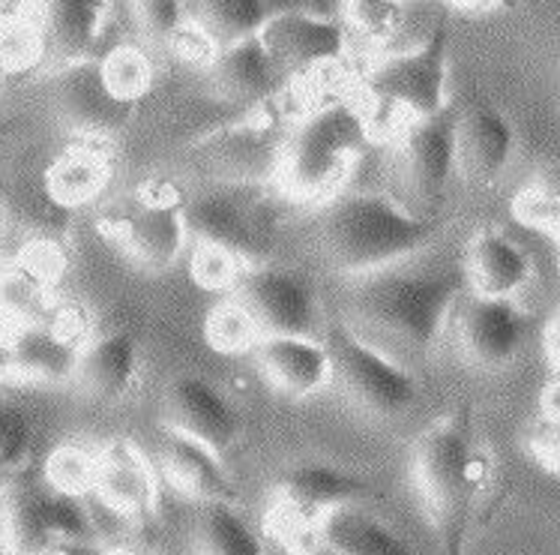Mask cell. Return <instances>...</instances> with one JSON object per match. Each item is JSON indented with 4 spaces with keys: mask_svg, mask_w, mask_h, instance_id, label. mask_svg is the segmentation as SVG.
<instances>
[{
    "mask_svg": "<svg viewBox=\"0 0 560 555\" xmlns=\"http://www.w3.org/2000/svg\"><path fill=\"white\" fill-rule=\"evenodd\" d=\"M465 262L450 265H389L357 277L348 307L357 324L393 343L429 355L444 331L446 315L468 289Z\"/></svg>",
    "mask_w": 560,
    "mask_h": 555,
    "instance_id": "6da1fadb",
    "label": "cell"
},
{
    "mask_svg": "<svg viewBox=\"0 0 560 555\" xmlns=\"http://www.w3.org/2000/svg\"><path fill=\"white\" fill-rule=\"evenodd\" d=\"M441 232V220L405 208L381 193H351L336 198L324 217L320 234L332 265L351 277L408 262L423 253Z\"/></svg>",
    "mask_w": 560,
    "mask_h": 555,
    "instance_id": "7a4b0ae2",
    "label": "cell"
},
{
    "mask_svg": "<svg viewBox=\"0 0 560 555\" xmlns=\"http://www.w3.org/2000/svg\"><path fill=\"white\" fill-rule=\"evenodd\" d=\"M489 481V463L477 451L468 417L438 420L417 444V484L446 555H462L474 498Z\"/></svg>",
    "mask_w": 560,
    "mask_h": 555,
    "instance_id": "3957f363",
    "label": "cell"
},
{
    "mask_svg": "<svg viewBox=\"0 0 560 555\" xmlns=\"http://www.w3.org/2000/svg\"><path fill=\"white\" fill-rule=\"evenodd\" d=\"M375 124L366 108L354 103H320L303 117L282 153V184L291 196H332L354 172Z\"/></svg>",
    "mask_w": 560,
    "mask_h": 555,
    "instance_id": "277c9868",
    "label": "cell"
},
{
    "mask_svg": "<svg viewBox=\"0 0 560 555\" xmlns=\"http://www.w3.org/2000/svg\"><path fill=\"white\" fill-rule=\"evenodd\" d=\"M450 79V22L438 19L420 46L405 55L377 63L366 79V91L375 105L405 117V124L438 115L446 100Z\"/></svg>",
    "mask_w": 560,
    "mask_h": 555,
    "instance_id": "5b68a950",
    "label": "cell"
},
{
    "mask_svg": "<svg viewBox=\"0 0 560 555\" xmlns=\"http://www.w3.org/2000/svg\"><path fill=\"white\" fill-rule=\"evenodd\" d=\"M332 372L348 388V394L377 417H399L411 412L420 388L399 360L360 334L351 324H332L327 331Z\"/></svg>",
    "mask_w": 560,
    "mask_h": 555,
    "instance_id": "8992f818",
    "label": "cell"
},
{
    "mask_svg": "<svg viewBox=\"0 0 560 555\" xmlns=\"http://www.w3.org/2000/svg\"><path fill=\"white\" fill-rule=\"evenodd\" d=\"M237 301L258 322L264 336H315L320 324L318 289L306 270L282 265H249L237 279Z\"/></svg>",
    "mask_w": 560,
    "mask_h": 555,
    "instance_id": "52a82bcc",
    "label": "cell"
},
{
    "mask_svg": "<svg viewBox=\"0 0 560 555\" xmlns=\"http://www.w3.org/2000/svg\"><path fill=\"white\" fill-rule=\"evenodd\" d=\"M186 222L198 243H213L243 265H258L267 250L264 198L255 186L229 184L207 189L186 205Z\"/></svg>",
    "mask_w": 560,
    "mask_h": 555,
    "instance_id": "ba28073f",
    "label": "cell"
},
{
    "mask_svg": "<svg viewBox=\"0 0 560 555\" xmlns=\"http://www.w3.org/2000/svg\"><path fill=\"white\" fill-rule=\"evenodd\" d=\"M458 117H462V108L450 103L438 115L411 120L401 129V177L413 205L429 217H435V210L441 208L453 169L458 165Z\"/></svg>",
    "mask_w": 560,
    "mask_h": 555,
    "instance_id": "9c48e42d",
    "label": "cell"
},
{
    "mask_svg": "<svg viewBox=\"0 0 560 555\" xmlns=\"http://www.w3.org/2000/svg\"><path fill=\"white\" fill-rule=\"evenodd\" d=\"M258 36L282 72L324 70L348 55L345 24L310 12H276Z\"/></svg>",
    "mask_w": 560,
    "mask_h": 555,
    "instance_id": "30bf717a",
    "label": "cell"
},
{
    "mask_svg": "<svg viewBox=\"0 0 560 555\" xmlns=\"http://www.w3.org/2000/svg\"><path fill=\"white\" fill-rule=\"evenodd\" d=\"M530 327V315L513 298L489 294H474L458 319V336L468 358L492 370L513 363L522 355Z\"/></svg>",
    "mask_w": 560,
    "mask_h": 555,
    "instance_id": "8fae6325",
    "label": "cell"
},
{
    "mask_svg": "<svg viewBox=\"0 0 560 555\" xmlns=\"http://www.w3.org/2000/svg\"><path fill=\"white\" fill-rule=\"evenodd\" d=\"M96 489L105 510L126 522H148L160 510V484L153 469L132 441H108L100 448Z\"/></svg>",
    "mask_w": 560,
    "mask_h": 555,
    "instance_id": "7c38bea8",
    "label": "cell"
},
{
    "mask_svg": "<svg viewBox=\"0 0 560 555\" xmlns=\"http://www.w3.org/2000/svg\"><path fill=\"white\" fill-rule=\"evenodd\" d=\"M55 100L63 120L88 139H112L124 127L129 108L105 88L103 70L93 60L67 63L55 81Z\"/></svg>",
    "mask_w": 560,
    "mask_h": 555,
    "instance_id": "4fadbf2b",
    "label": "cell"
},
{
    "mask_svg": "<svg viewBox=\"0 0 560 555\" xmlns=\"http://www.w3.org/2000/svg\"><path fill=\"white\" fill-rule=\"evenodd\" d=\"M369 493H372V484L357 472L330 463H303L294 465L279 484L276 508L306 522H320L324 513L342 505H357Z\"/></svg>",
    "mask_w": 560,
    "mask_h": 555,
    "instance_id": "5bb4252c",
    "label": "cell"
},
{
    "mask_svg": "<svg viewBox=\"0 0 560 555\" xmlns=\"http://www.w3.org/2000/svg\"><path fill=\"white\" fill-rule=\"evenodd\" d=\"M172 427L205 441L213 451H229L241 439V415L217 384L201 375H177L168 388Z\"/></svg>",
    "mask_w": 560,
    "mask_h": 555,
    "instance_id": "9a60e30c",
    "label": "cell"
},
{
    "mask_svg": "<svg viewBox=\"0 0 560 555\" xmlns=\"http://www.w3.org/2000/svg\"><path fill=\"white\" fill-rule=\"evenodd\" d=\"M189 234L186 205H177L174 198H148L117 226L126 253L150 270L172 267L184 255Z\"/></svg>",
    "mask_w": 560,
    "mask_h": 555,
    "instance_id": "2e32d148",
    "label": "cell"
},
{
    "mask_svg": "<svg viewBox=\"0 0 560 555\" xmlns=\"http://www.w3.org/2000/svg\"><path fill=\"white\" fill-rule=\"evenodd\" d=\"M258 367L288 396H312L336 379L327 343L315 336H264L255 346Z\"/></svg>",
    "mask_w": 560,
    "mask_h": 555,
    "instance_id": "e0dca14e",
    "label": "cell"
},
{
    "mask_svg": "<svg viewBox=\"0 0 560 555\" xmlns=\"http://www.w3.org/2000/svg\"><path fill=\"white\" fill-rule=\"evenodd\" d=\"M515 151V129L494 105H470L458 117L456 162L474 184L489 186L501 177Z\"/></svg>",
    "mask_w": 560,
    "mask_h": 555,
    "instance_id": "ac0fdd59",
    "label": "cell"
},
{
    "mask_svg": "<svg viewBox=\"0 0 560 555\" xmlns=\"http://www.w3.org/2000/svg\"><path fill=\"white\" fill-rule=\"evenodd\" d=\"M162 475L168 477V484L180 496L201 501V505L237 501V489L219 460V451L174 427L162 439Z\"/></svg>",
    "mask_w": 560,
    "mask_h": 555,
    "instance_id": "d6986e66",
    "label": "cell"
},
{
    "mask_svg": "<svg viewBox=\"0 0 560 555\" xmlns=\"http://www.w3.org/2000/svg\"><path fill=\"white\" fill-rule=\"evenodd\" d=\"M141 372V343L132 331H115L91 339L81 351L75 382L81 391L100 403H120L138 382Z\"/></svg>",
    "mask_w": 560,
    "mask_h": 555,
    "instance_id": "ffe728a7",
    "label": "cell"
},
{
    "mask_svg": "<svg viewBox=\"0 0 560 555\" xmlns=\"http://www.w3.org/2000/svg\"><path fill=\"white\" fill-rule=\"evenodd\" d=\"M465 270L477 294L515 298L534 277V262L525 246L515 243L510 234L486 229L470 241Z\"/></svg>",
    "mask_w": 560,
    "mask_h": 555,
    "instance_id": "44dd1931",
    "label": "cell"
},
{
    "mask_svg": "<svg viewBox=\"0 0 560 555\" xmlns=\"http://www.w3.org/2000/svg\"><path fill=\"white\" fill-rule=\"evenodd\" d=\"M318 546L324 555H417L401 534L377 520L360 501L320 517Z\"/></svg>",
    "mask_w": 560,
    "mask_h": 555,
    "instance_id": "7402d4cb",
    "label": "cell"
},
{
    "mask_svg": "<svg viewBox=\"0 0 560 555\" xmlns=\"http://www.w3.org/2000/svg\"><path fill=\"white\" fill-rule=\"evenodd\" d=\"M112 0H43L48 51L67 63L88 60L103 36Z\"/></svg>",
    "mask_w": 560,
    "mask_h": 555,
    "instance_id": "603a6c76",
    "label": "cell"
},
{
    "mask_svg": "<svg viewBox=\"0 0 560 555\" xmlns=\"http://www.w3.org/2000/svg\"><path fill=\"white\" fill-rule=\"evenodd\" d=\"M81 351L46 322L15 331V379L31 384H60L75 379Z\"/></svg>",
    "mask_w": 560,
    "mask_h": 555,
    "instance_id": "cb8c5ba5",
    "label": "cell"
},
{
    "mask_svg": "<svg viewBox=\"0 0 560 555\" xmlns=\"http://www.w3.org/2000/svg\"><path fill=\"white\" fill-rule=\"evenodd\" d=\"M112 181V162L93 144H79L48 165L46 193L55 208H84Z\"/></svg>",
    "mask_w": 560,
    "mask_h": 555,
    "instance_id": "d4e9b609",
    "label": "cell"
},
{
    "mask_svg": "<svg viewBox=\"0 0 560 555\" xmlns=\"http://www.w3.org/2000/svg\"><path fill=\"white\" fill-rule=\"evenodd\" d=\"M210 70L219 91L231 100H264L276 88V79L282 76L261 36H249L237 46L219 48Z\"/></svg>",
    "mask_w": 560,
    "mask_h": 555,
    "instance_id": "484cf974",
    "label": "cell"
},
{
    "mask_svg": "<svg viewBox=\"0 0 560 555\" xmlns=\"http://www.w3.org/2000/svg\"><path fill=\"white\" fill-rule=\"evenodd\" d=\"M58 307L55 298V282L36 274L34 267L24 262H12L0 270V322L19 331L31 324H43Z\"/></svg>",
    "mask_w": 560,
    "mask_h": 555,
    "instance_id": "4316f807",
    "label": "cell"
},
{
    "mask_svg": "<svg viewBox=\"0 0 560 555\" xmlns=\"http://www.w3.org/2000/svg\"><path fill=\"white\" fill-rule=\"evenodd\" d=\"M267 19L270 12L264 0H192V22L217 43V48L258 36Z\"/></svg>",
    "mask_w": 560,
    "mask_h": 555,
    "instance_id": "83f0119b",
    "label": "cell"
},
{
    "mask_svg": "<svg viewBox=\"0 0 560 555\" xmlns=\"http://www.w3.org/2000/svg\"><path fill=\"white\" fill-rule=\"evenodd\" d=\"M201 546L207 555H264L261 534L243 520L234 501L201 505Z\"/></svg>",
    "mask_w": 560,
    "mask_h": 555,
    "instance_id": "f1b7e54d",
    "label": "cell"
},
{
    "mask_svg": "<svg viewBox=\"0 0 560 555\" xmlns=\"http://www.w3.org/2000/svg\"><path fill=\"white\" fill-rule=\"evenodd\" d=\"M48 55V36L36 15H0V72H27Z\"/></svg>",
    "mask_w": 560,
    "mask_h": 555,
    "instance_id": "f546056e",
    "label": "cell"
},
{
    "mask_svg": "<svg viewBox=\"0 0 560 555\" xmlns=\"http://www.w3.org/2000/svg\"><path fill=\"white\" fill-rule=\"evenodd\" d=\"M96 469H100V453L84 444H60L48 453L43 477L55 493L88 498L96 489Z\"/></svg>",
    "mask_w": 560,
    "mask_h": 555,
    "instance_id": "4dcf8cb0",
    "label": "cell"
},
{
    "mask_svg": "<svg viewBox=\"0 0 560 555\" xmlns=\"http://www.w3.org/2000/svg\"><path fill=\"white\" fill-rule=\"evenodd\" d=\"M100 70H103L105 88L112 91L115 100L124 105H136L144 93L153 88V63L150 58L132 43L115 46L103 60H100Z\"/></svg>",
    "mask_w": 560,
    "mask_h": 555,
    "instance_id": "1f68e13d",
    "label": "cell"
},
{
    "mask_svg": "<svg viewBox=\"0 0 560 555\" xmlns=\"http://www.w3.org/2000/svg\"><path fill=\"white\" fill-rule=\"evenodd\" d=\"M264 334L252 313L237 298L219 303L213 313L207 315V343L225 351V355H241V351H255Z\"/></svg>",
    "mask_w": 560,
    "mask_h": 555,
    "instance_id": "d6a6232c",
    "label": "cell"
},
{
    "mask_svg": "<svg viewBox=\"0 0 560 555\" xmlns=\"http://www.w3.org/2000/svg\"><path fill=\"white\" fill-rule=\"evenodd\" d=\"M36 427L34 417L24 412L22 405L12 400H0V465L12 477L31 463L34 453Z\"/></svg>",
    "mask_w": 560,
    "mask_h": 555,
    "instance_id": "836d02e7",
    "label": "cell"
},
{
    "mask_svg": "<svg viewBox=\"0 0 560 555\" xmlns=\"http://www.w3.org/2000/svg\"><path fill=\"white\" fill-rule=\"evenodd\" d=\"M401 0H345V15L351 31L369 39V43H389L396 39L405 22Z\"/></svg>",
    "mask_w": 560,
    "mask_h": 555,
    "instance_id": "e575fe53",
    "label": "cell"
},
{
    "mask_svg": "<svg viewBox=\"0 0 560 555\" xmlns=\"http://www.w3.org/2000/svg\"><path fill=\"white\" fill-rule=\"evenodd\" d=\"M132 12H136L138 31L150 43H162V46H174V39L192 22L186 0H132Z\"/></svg>",
    "mask_w": 560,
    "mask_h": 555,
    "instance_id": "d590c367",
    "label": "cell"
},
{
    "mask_svg": "<svg viewBox=\"0 0 560 555\" xmlns=\"http://www.w3.org/2000/svg\"><path fill=\"white\" fill-rule=\"evenodd\" d=\"M243 262L234 258L225 250H219L213 243H198V250L192 255V277L198 286H205L210 291L234 289L237 279L243 274Z\"/></svg>",
    "mask_w": 560,
    "mask_h": 555,
    "instance_id": "8d00e7d4",
    "label": "cell"
},
{
    "mask_svg": "<svg viewBox=\"0 0 560 555\" xmlns=\"http://www.w3.org/2000/svg\"><path fill=\"white\" fill-rule=\"evenodd\" d=\"M527 451L546 472L560 477V420L542 417L527 436Z\"/></svg>",
    "mask_w": 560,
    "mask_h": 555,
    "instance_id": "74e56055",
    "label": "cell"
},
{
    "mask_svg": "<svg viewBox=\"0 0 560 555\" xmlns=\"http://www.w3.org/2000/svg\"><path fill=\"white\" fill-rule=\"evenodd\" d=\"M15 379V331L0 322V384Z\"/></svg>",
    "mask_w": 560,
    "mask_h": 555,
    "instance_id": "f35d334b",
    "label": "cell"
},
{
    "mask_svg": "<svg viewBox=\"0 0 560 555\" xmlns=\"http://www.w3.org/2000/svg\"><path fill=\"white\" fill-rule=\"evenodd\" d=\"M0 15H36V19H43V0H0Z\"/></svg>",
    "mask_w": 560,
    "mask_h": 555,
    "instance_id": "ab89813d",
    "label": "cell"
},
{
    "mask_svg": "<svg viewBox=\"0 0 560 555\" xmlns=\"http://www.w3.org/2000/svg\"><path fill=\"white\" fill-rule=\"evenodd\" d=\"M542 417L560 420V375L546 384V391H542Z\"/></svg>",
    "mask_w": 560,
    "mask_h": 555,
    "instance_id": "60d3db41",
    "label": "cell"
},
{
    "mask_svg": "<svg viewBox=\"0 0 560 555\" xmlns=\"http://www.w3.org/2000/svg\"><path fill=\"white\" fill-rule=\"evenodd\" d=\"M39 555H103L100 544H69V541H58L51 544L46 553Z\"/></svg>",
    "mask_w": 560,
    "mask_h": 555,
    "instance_id": "b9f144b4",
    "label": "cell"
},
{
    "mask_svg": "<svg viewBox=\"0 0 560 555\" xmlns=\"http://www.w3.org/2000/svg\"><path fill=\"white\" fill-rule=\"evenodd\" d=\"M546 348H549V358L560 375V315L549 324V331H546Z\"/></svg>",
    "mask_w": 560,
    "mask_h": 555,
    "instance_id": "7bdbcfd3",
    "label": "cell"
},
{
    "mask_svg": "<svg viewBox=\"0 0 560 555\" xmlns=\"http://www.w3.org/2000/svg\"><path fill=\"white\" fill-rule=\"evenodd\" d=\"M539 186H542V189H546V193H549V196H555L560 201V165H555V169H549V172L542 174V177H539L537 181Z\"/></svg>",
    "mask_w": 560,
    "mask_h": 555,
    "instance_id": "ee69618b",
    "label": "cell"
},
{
    "mask_svg": "<svg viewBox=\"0 0 560 555\" xmlns=\"http://www.w3.org/2000/svg\"><path fill=\"white\" fill-rule=\"evenodd\" d=\"M7 210H10V198H7V181H3V174H0V232H3V226H7Z\"/></svg>",
    "mask_w": 560,
    "mask_h": 555,
    "instance_id": "f6af8a7d",
    "label": "cell"
},
{
    "mask_svg": "<svg viewBox=\"0 0 560 555\" xmlns=\"http://www.w3.org/2000/svg\"><path fill=\"white\" fill-rule=\"evenodd\" d=\"M0 550L7 553V537H3V501H0Z\"/></svg>",
    "mask_w": 560,
    "mask_h": 555,
    "instance_id": "bcb514c9",
    "label": "cell"
},
{
    "mask_svg": "<svg viewBox=\"0 0 560 555\" xmlns=\"http://www.w3.org/2000/svg\"><path fill=\"white\" fill-rule=\"evenodd\" d=\"M401 3H411V0H401Z\"/></svg>",
    "mask_w": 560,
    "mask_h": 555,
    "instance_id": "7dc6e473",
    "label": "cell"
}]
</instances>
